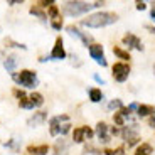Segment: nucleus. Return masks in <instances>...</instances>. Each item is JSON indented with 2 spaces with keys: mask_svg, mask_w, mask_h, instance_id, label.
Instances as JSON below:
<instances>
[{
  "mask_svg": "<svg viewBox=\"0 0 155 155\" xmlns=\"http://www.w3.org/2000/svg\"><path fill=\"white\" fill-rule=\"evenodd\" d=\"M118 20V15L115 12H96V14H91L86 19L81 20V25L89 29H101L106 27V25H111Z\"/></svg>",
  "mask_w": 155,
  "mask_h": 155,
  "instance_id": "f257e3e1",
  "label": "nucleus"
},
{
  "mask_svg": "<svg viewBox=\"0 0 155 155\" xmlns=\"http://www.w3.org/2000/svg\"><path fill=\"white\" fill-rule=\"evenodd\" d=\"M101 2H79V0H74V2H66L64 7H62V12L69 17H78V15H83L86 12H89L91 8H96L100 7Z\"/></svg>",
  "mask_w": 155,
  "mask_h": 155,
  "instance_id": "f03ea898",
  "label": "nucleus"
},
{
  "mask_svg": "<svg viewBox=\"0 0 155 155\" xmlns=\"http://www.w3.org/2000/svg\"><path fill=\"white\" fill-rule=\"evenodd\" d=\"M14 94H15L17 100H19V106H20V108H24V110L39 108V106L44 103V96L41 93L25 94L24 91H20V89H14Z\"/></svg>",
  "mask_w": 155,
  "mask_h": 155,
  "instance_id": "7ed1b4c3",
  "label": "nucleus"
},
{
  "mask_svg": "<svg viewBox=\"0 0 155 155\" xmlns=\"http://www.w3.org/2000/svg\"><path fill=\"white\" fill-rule=\"evenodd\" d=\"M69 130H71V120L68 115H58L49 120V132L52 137L66 135Z\"/></svg>",
  "mask_w": 155,
  "mask_h": 155,
  "instance_id": "20e7f679",
  "label": "nucleus"
},
{
  "mask_svg": "<svg viewBox=\"0 0 155 155\" xmlns=\"http://www.w3.org/2000/svg\"><path fill=\"white\" fill-rule=\"evenodd\" d=\"M14 81L19 86H24V88H35L37 86V74L31 69H22L20 73H14L12 74Z\"/></svg>",
  "mask_w": 155,
  "mask_h": 155,
  "instance_id": "39448f33",
  "label": "nucleus"
},
{
  "mask_svg": "<svg viewBox=\"0 0 155 155\" xmlns=\"http://www.w3.org/2000/svg\"><path fill=\"white\" fill-rule=\"evenodd\" d=\"M66 58V51H64V46H62V39L58 37L54 42V47H52V51H51L49 58H41L39 61L44 62V61H61V59Z\"/></svg>",
  "mask_w": 155,
  "mask_h": 155,
  "instance_id": "423d86ee",
  "label": "nucleus"
},
{
  "mask_svg": "<svg viewBox=\"0 0 155 155\" xmlns=\"http://www.w3.org/2000/svg\"><path fill=\"white\" fill-rule=\"evenodd\" d=\"M111 71H113L115 81H118V83H125L128 79V76H130V66L127 62H115Z\"/></svg>",
  "mask_w": 155,
  "mask_h": 155,
  "instance_id": "0eeeda50",
  "label": "nucleus"
},
{
  "mask_svg": "<svg viewBox=\"0 0 155 155\" xmlns=\"http://www.w3.org/2000/svg\"><path fill=\"white\" fill-rule=\"evenodd\" d=\"M121 137H123V140L128 143V147H132V145L138 143V130H137V125H132V127H123V130H121Z\"/></svg>",
  "mask_w": 155,
  "mask_h": 155,
  "instance_id": "6e6552de",
  "label": "nucleus"
},
{
  "mask_svg": "<svg viewBox=\"0 0 155 155\" xmlns=\"http://www.w3.org/2000/svg\"><path fill=\"white\" fill-rule=\"evenodd\" d=\"M89 51V56H91V59H94V61L100 64V66H108V62H106V58H105V52H103V46H100V44H91V46L88 47Z\"/></svg>",
  "mask_w": 155,
  "mask_h": 155,
  "instance_id": "1a4fd4ad",
  "label": "nucleus"
},
{
  "mask_svg": "<svg viewBox=\"0 0 155 155\" xmlns=\"http://www.w3.org/2000/svg\"><path fill=\"white\" fill-rule=\"evenodd\" d=\"M94 135V132L89 127H78L73 132V142L74 143H83L84 140H89Z\"/></svg>",
  "mask_w": 155,
  "mask_h": 155,
  "instance_id": "9d476101",
  "label": "nucleus"
},
{
  "mask_svg": "<svg viewBox=\"0 0 155 155\" xmlns=\"http://www.w3.org/2000/svg\"><path fill=\"white\" fill-rule=\"evenodd\" d=\"M66 31H68V34H69V35H74V37L81 39V41H83V44H84L86 47H89V46H91V44H89V42H91V37H89L88 34H83V32L79 31L78 27H74V25H68V27H66Z\"/></svg>",
  "mask_w": 155,
  "mask_h": 155,
  "instance_id": "9b49d317",
  "label": "nucleus"
},
{
  "mask_svg": "<svg viewBox=\"0 0 155 155\" xmlns=\"http://www.w3.org/2000/svg\"><path fill=\"white\" fill-rule=\"evenodd\" d=\"M123 44L127 47H132V49H137V51H142L143 49V46H142V41H140L137 35L133 34H127L123 37Z\"/></svg>",
  "mask_w": 155,
  "mask_h": 155,
  "instance_id": "f8f14e48",
  "label": "nucleus"
},
{
  "mask_svg": "<svg viewBox=\"0 0 155 155\" xmlns=\"http://www.w3.org/2000/svg\"><path fill=\"white\" fill-rule=\"evenodd\" d=\"M108 125L105 123V121H100V123L96 125V137L100 138V142H103V143H106V142H110V135H108Z\"/></svg>",
  "mask_w": 155,
  "mask_h": 155,
  "instance_id": "ddd939ff",
  "label": "nucleus"
},
{
  "mask_svg": "<svg viewBox=\"0 0 155 155\" xmlns=\"http://www.w3.org/2000/svg\"><path fill=\"white\" fill-rule=\"evenodd\" d=\"M46 118H47L46 111H37V113H34V115L27 120V125H29V127H32V128H37L39 125H42L44 121H46Z\"/></svg>",
  "mask_w": 155,
  "mask_h": 155,
  "instance_id": "4468645a",
  "label": "nucleus"
},
{
  "mask_svg": "<svg viewBox=\"0 0 155 155\" xmlns=\"http://www.w3.org/2000/svg\"><path fill=\"white\" fill-rule=\"evenodd\" d=\"M27 153H31V155H47L49 153V147H47V145H31V147H27Z\"/></svg>",
  "mask_w": 155,
  "mask_h": 155,
  "instance_id": "2eb2a0df",
  "label": "nucleus"
},
{
  "mask_svg": "<svg viewBox=\"0 0 155 155\" xmlns=\"http://www.w3.org/2000/svg\"><path fill=\"white\" fill-rule=\"evenodd\" d=\"M69 153V145L64 140H58L54 145V155H68Z\"/></svg>",
  "mask_w": 155,
  "mask_h": 155,
  "instance_id": "dca6fc26",
  "label": "nucleus"
},
{
  "mask_svg": "<svg viewBox=\"0 0 155 155\" xmlns=\"http://www.w3.org/2000/svg\"><path fill=\"white\" fill-rule=\"evenodd\" d=\"M4 66H5V69H7L8 73L14 74V71H15V66H17V56H8V58L4 61Z\"/></svg>",
  "mask_w": 155,
  "mask_h": 155,
  "instance_id": "f3484780",
  "label": "nucleus"
},
{
  "mask_svg": "<svg viewBox=\"0 0 155 155\" xmlns=\"http://www.w3.org/2000/svg\"><path fill=\"white\" fill-rule=\"evenodd\" d=\"M153 153V147L150 143H142L135 150V155H152Z\"/></svg>",
  "mask_w": 155,
  "mask_h": 155,
  "instance_id": "a211bd4d",
  "label": "nucleus"
},
{
  "mask_svg": "<svg viewBox=\"0 0 155 155\" xmlns=\"http://www.w3.org/2000/svg\"><path fill=\"white\" fill-rule=\"evenodd\" d=\"M88 93H89V100L93 101V103H100V101L103 100V93H101V89H98V88H91Z\"/></svg>",
  "mask_w": 155,
  "mask_h": 155,
  "instance_id": "6ab92c4d",
  "label": "nucleus"
},
{
  "mask_svg": "<svg viewBox=\"0 0 155 155\" xmlns=\"http://www.w3.org/2000/svg\"><path fill=\"white\" fill-rule=\"evenodd\" d=\"M137 113H138V116H148L153 113V108L148 105H138V110H137Z\"/></svg>",
  "mask_w": 155,
  "mask_h": 155,
  "instance_id": "aec40b11",
  "label": "nucleus"
},
{
  "mask_svg": "<svg viewBox=\"0 0 155 155\" xmlns=\"http://www.w3.org/2000/svg\"><path fill=\"white\" fill-rule=\"evenodd\" d=\"M31 14L32 15H35V17H39L41 20H47V14H44L41 8L37 7V5H34V7H31Z\"/></svg>",
  "mask_w": 155,
  "mask_h": 155,
  "instance_id": "412c9836",
  "label": "nucleus"
},
{
  "mask_svg": "<svg viewBox=\"0 0 155 155\" xmlns=\"http://www.w3.org/2000/svg\"><path fill=\"white\" fill-rule=\"evenodd\" d=\"M47 14H49L51 20H58V19H61V15H59V8L56 7V5H51V7L47 8Z\"/></svg>",
  "mask_w": 155,
  "mask_h": 155,
  "instance_id": "4be33fe9",
  "label": "nucleus"
},
{
  "mask_svg": "<svg viewBox=\"0 0 155 155\" xmlns=\"http://www.w3.org/2000/svg\"><path fill=\"white\" fill-rule=\"evenodd\" d=\"M113 52H115L120 59H123V61H128V59H130V54H128L127 51L120 49V47H113Z\"/></svg>",
  "mask_w": 155,
  "mask_h": 155,
  "instance_id": "5701e85b",
  "label": "nucleus"
},
{
  "mask_svg": "<svg viewBox=\"0 0 155 155\" xmlns=\"http://www.w3.org/2000/svg\"><path fill=\"white\" fill-rule=\"evenodd\" d=\"M108 108H110V110H121V108H123V105H121L120 100H113L111 103L108 105Z\"/></svg>",
  "mask_w": 155,
  "mask_h": 155,
  "instance_id": "b1692460",
  "label": "nucleus"
},
{
  "mask_svg": "<svg viewBox=\"0 0 155 155\" xmlns=\"http://www.w3.org/2000/svg\"><path fill=\"white\" fill-rule=\"evenodd\" d=\"M123 152H125L123 147H118L116 150H105V153L106 155H123Z\"/></svg>",
  "mask_w": 155,
  "mask_h": 155,
  "instance_id": "393cba45",
  "label": "nucleus"
},
{
  "mask_svg": "<svg viewBox=\"0 0 155 155\" xmlns=\"http://www.w3.org/2000/svg\"><path fill=\"white\" fill-rule=\"evenodd\" d=\"M51 25H52V29H56V31H61V27H62V19L51 20Z\"/></svg>",
  "mask_w": 155,
  "mask_h": 155,
  "instance_id": "a878e982",
  "label": "nucleus"
},
{
  "mask_svg": "<svg viewBox=\"0 0 155 155\" xmlns=\"http://www.w3.org/2000/svg\"><path fill=\"white\" fill-rule=\"evenodd\" d=\"M148 127L155 130V110H153V113L150 115V118H148Z\"/></svg>",
  "mask_w": 155,
  "mask_h": 155,
  "instance_id": "bb28decb",
  "label": "nucleus"
},
{
  "mask_svg": "<svg viewBox=\"0 0 155 155\" xmlns=\"http://www.w3.org/2000/svg\"><path fill=\"white\" fill-rule=\"evenodd\" d=\"M145 7H147L145 2H137V8H138V10H145Z\"/></svg>",
  "mask_w": 155,
  "mask_h": 155,
  "instance_id": "cd10ccee",
  "label": "nucleus"
},
{
  "mask_svg": "<svg viewBox=\"0 0 155 155\" xmlns=\"http://www.w3.org/2000/svg\"><path fill=\"white\" fill-rule=\"evenodd\" d=\"M94 81L100 83V84H105V79H101V78L98 76V74H94Z\"/></svg>",
  "mask_w": 155,
  "mask_h": 155,
  "instance_id": "c85d7f7f",
  "label": "nucleus"
},
{
  "mask_svg": "<svg viewBox=\"0 0 155 155\" xmlns=\"http://www.w3.org/2000/svg\"><path fill=\"white\" fill-rule=\"evenodd\" d=\"M7 4H8V5H19V4H20V0H8Z\"/></svg>",
  "mask_w": 155,
  "mask_h": 155,
  "instance_id": "c756f323",
  "label": "nucleus"
},
{
  "mask_svg": "<svg viewBox=\"0 0 155 155\" xmlns=\"http://www.w3.org/2000/svg\"><path fill=\"white\" fill-rule=\"evenodd\" d=\"M150 17H152V19H153V20H155V5H153V7H152V12H150Z\"/></svg>",
  "mask_w": 155,
  "mask_h": 155,
  "instance_id": "7c9ffc66",
  "label": "nucleus"
},
{
  "mask_svg": "<svg viewBox=\"0 0 155 155\" xmlns=\"http://www.w3.org/2000/svg\"><path fill=\"white\" fill-rule=\"evenodd\" d=\"M153 73H155V66H153Z\"/></svg>",
  "mask_w": 155,
  "mask_h": 155,
  "instance_id": "2f4dec72",
  "label": "nucleus"
}]
</instances>
